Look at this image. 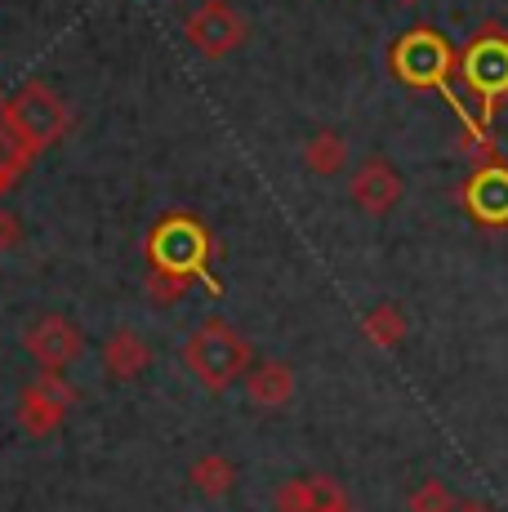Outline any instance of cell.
<instances>
[{
	"instance_id": "8fae6325",
	"label": "cell",
	"mask_w": 508,
	"mask_h": 512,
	"mask_svg": "<svg viewBox=\"0 0 508 512\" xmlns=\"http://www.w3.org/2000/svg\"><path fill=\"white\" fill-rule=\"evenodd\" d=\"M103 366H107V374H112V379H139V374L152 366L148 339H143V334H134V330L107 334V343H103Z\"/></svg>"
},
{
	"instance_id": "7a4b0ae2",
	"label": "cell",
	"mask_w": 508,
	"mask_h": 512,
	"mask_svg": "<svg viewBox=\"0 0 508 512\" xmlns=\"http://www.w3.org/2000/svg\"><path fill=\"white\" fill-rule=\"evenodd\" d=\"M250 343L241 339L228 321H205L201 330H192V339L183 343V361H188L192 379L205 383L210 392H223L250 370Z\"/></svg>"
},
{
	"instance_id": "4fadbf2b",
	"label": "cell",
	"mask_w": 508,
	"mask_h": 512,
	"mask_svg": "<svg viewBox=\"0 0 508 512\" xmlns=\"http://www.w3.org/2000/svg\"><path fill=\"white\" fill-rule=\"evenodd\" d=\"M32 147H27V139L14 130V121H9L5 103H0V196L9 192V187L18 183V174L32 165Z\"/></svg>"
},
{
	"instance_id": "5b68a950",
	"label": "cell",
	"mask_w": 508,
	"mask_h": 512,
	"mask_svg": "<svg viewBox=\"0 0 508 512\" xmlns=\"http://www.w3.org/2000/svg\"><path fill=\"white\" fill-rule=\"evenodd\" d=\"M183 32H188V45L197 49L201 58H228L232 49L246 45L250 23L228 5V0H205V5H197L188 14Z\"/></svg>"
},
{
	"instance_id": "ac0fdd59",
	"label": "cell",
	"mask_w": 508,
	"mask_h": 512,
	"mask_svg": "<svg viewBox=\"0 0 508 512\" xmlns=\"http://www.w3.org/2000/svg\"><path fill=\"white\" fill-rule=\"evenodd\" d=\"M312 495H317V477L281 481V486L272 490V508L277 512H312Z\"/></svg>"
},
{
	"instance_id": "6da1fadb",
	"label": "cell",
	"mask_w": 508,
	"mask_h": 512,
	"mask_svg": "<svg viewBox=\"0 0 508 512\" xmlns=\"http://www.w3.org/2000/svg\"><path fill=\"white\" fill-rule=\"evenodd\" d=\"M148 254H152L156 299H179L188 290V281L205 268V259H210V232L192 214H170V219L156 223Z\"/></svg>"
},
{
	"instance_id": "52a82bcc",
	"label": "cell",
	"mask_w": 508,
	"mask_h": 512,
	"mask_svg": "<svg viewBox=\"0 0 508 512\" xmlns=\"http://www.w3.org/2000/svg\"><path fill=\"white\" fill-rule=\"evenodd\" d=\"M464 81L477 90L486 103V112H495V103L508 94V36L495 27H486L464 54Z\"/></svg>"
},
{
	"instance_id": "e0dca14e",
	"label": "cell",
	"mask_w": 508,
	"mask_h": 512,
	"mask_svg": "<svg viewBox=\"0 0 508 512\" xmlns=\"http://www.w3.org/2000/svg\"><path fill=\"white\" fill-rule=\"evenodd\" d=\"M455 508H459V499L442 477H428L410 490V512H455Z\"/></svg>"
},
{
	"instance_id": "3957f363",
	"label": "cell",
	"mask_w": 508,
	"mask_h": 512,
	"mask_svg": "<svg viewBox=\"0 0 508 512\" xmlns=\"http://www.w3.org/2000/svg\"><path fill=\"white\" fill-rule=\"evenodd\" d=\"M5 112L32 152H45V147H54L67 130H72V112H67V103L45 81L18 85V90L5 98Z\"/></svg>"
},
{
	"instance_id": "ffe728a7",
	"label": "cell",
	"mask_w": 508,
	"mask_h": 512,
	"mask_svg": "<svg viewBox=\"0 0 508 512\" xmlns=\"http://www.w3.org/2000/svg\"><path fill=\"white\" fill-rule=\"evenodd\" d=\"M455 512H495L491 504H482V499H459V508Z\"/></svg>"
},
{
	"instance_id": "277c9868",
	"label": "cell",
	"mask_w": 508,
	"mask_h": 512,
	"mask_svg": "<svg viewBox=\"0 0 508 512\" xmlns=\"http://www.w3.org/2000/svg\"><path fill=\"white\" fill-rule=\"evenodd\" d=\"M388 63H393V76L402 85H415V90H442L455 103V94L446 90V76H451L455 58H451V45H446L437 32H428V27L406 32L402 41H393V49H388Z\"/></svg>"
},
{
	"instance_id": "d6986e66",
	"label": "cell",
	"mask_w": 508,
	"mask_h": 512,
	"mask_svg": "<svg viewBox=\"0 0 508 512\" xmlns=\"http://www.w3.org/2000/svg\"><path fill=\"white\" fill-rule=\"evenodd\" d=\"M14 241H18V223L0 210V250H5V245H14Z\"/></svg>"
},
{
	"instance_id": "30bf717a",
	"label": "cell",
	"mask_w": 508,
	"mask_h": 512,
	"mask_svg": "<svg viewBox=\"0 0 508 512\" xmlns=\"http://www.w3.org/2000/svg\"><path fill=\"white\" fill-rule=\"evenodd\" d=\"M464 205L477 223H486V228L508 223V170L504 165H482L464 187Z\"/></svg>"
},
{
	"instance_id": "8992f818",
	"label": "cell",
	"mask_w": 508,
	"mask_h": 512,
	"mask_svg": "<svg viewBox=\"0 0 508 512\" xmlns=\"http://www.w3.org/2000/svg\"><path fill=\"white\" fill-rule=\"evenodd\" d=\"M72 401H76V392H72V383L63 379V370H41L23 388L18 423H23L27 437H50L58 423H63L67 410H72Z\"/></svg>"
},
{
	"instance_id": "2e32d148",
	"label": "cell",
	"mask_w": 508,
	"mask_h": 512,
	"mask_svg": "<svg viewBox=\"0 0 508 512\" xmlns=\"http://www.w3.org/2000/svg\"><path fill=\"white\" fill-rule=\"evenodd\" d=\"M361 330H366V339L375 343V348L393 352V348H402V339H406V312L397 308V303H379Z\"/></svg>"
},
{
	"instance_id": "ba28073f",
	"label": "cell",
	"mask_w": 508,
	"mask_h": 512,
	"mask_svg": "<svg viewBox=\"0 0 508 512\" xmlns=\"http://www.w3.org/2000/svg\"><path fill=\"white\" fill-rule=\"evenodd\" d=\"M23 348L41 361V370H67L81 357L85 339L72 317H63V312H41V317L23 330Z\"/></svg>"
},
{
	"instance_id": "5bb4252c",
	"label": "cell",
	"mask_w": 508,
	"mask_h": 512,
	"mask_svg": "<svg viewBox=\"0 0 508 512\" xmlns=\"http://www.w3.org/2000/svg\"><path fill=\"white\" fill-rule=\"evenodd\" d=\"M304 165L312 174H321V179H335V174H344L348 165V143L344 134L335 130H317L312 139L304 143Z\"/></svg>"
},
{
	"instance_id": "44dd1931",
	"label": "cell",
	"mask_w": 508,
	"mask_h": 512,
	"mask_svg": "<svg viewBox=\"0 0 508 512\" xmlns=\"http://www.w3.org/2000/svg\"><path fill=\"white\" fill-rule=\"evenodd\" d=\"M326 512H357V508H353V499H348V495H344V499H335V504H330Z\"/></svg>"
},
{
	"instance_id": "9a60e30c",
	"label": "cell",
	"mask_w": 508,
	"mask_h": 512,
	"mask_svg": "<svg viewBox=\"0 0 508 512\" xmlns=\"http://www.w3.org/2000/svg\"><path fill=\"white\" fill-rule=\"evenodd\" d=\"M188 481H192V490H197V495H205V499H223L232 486H237V468H232L223 455H201L197 464H192Z\"/></svg>"
},
{
	"instance_id": "9c48e42d",
	"label": "cell",
	"mask_w": 508,
	"mask_h": 512,
	"mask_svg": "<svg viewBox=\"0 0 508 512\" xmlns=\"http://www.w3.org/2000/svg\"><path fill=\"white\" fill-rule=\"evenodd\" d=\"M402 192H406V183H402V174L393 170V165L384 161V156H370V161H361L357 165V174H353V183H348V196H353V205L361 214H388V210H397V201H402Z\"/></svg>"
},
{
	"instance_id": "7c38bea8",
	"label": "cell",
	"mask_w": 508,
	"mask_h": 512,
	"mask_svg": "<svg viewBox=\"0 0 508 512\" xmlns=\"http://www.w3.org/2000/svg\"><path fill=\"white\" fill-rule=\"evenodd\" d=\"M246 397L263 410L286 406V401L295 397V370H290L286 361H263V366H254L246 374Z\"/></svg>"
}]
</instances>
